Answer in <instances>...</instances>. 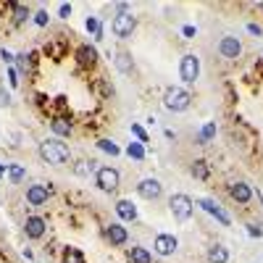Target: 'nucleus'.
<instances>
[{"instance_id": "obj_33", "label": "nucleus", "mask_w": 263, "mask_h": 263, "mask_svg": "<svg viewBox=\"0 0 263 263\" xmlns=\"http://www.w3.org/2000/svg\"><path fill=\"white\" fill-rule=\"evenodd\" d=\"M58 16H61V18H69V16H71V5H69V3H63L61 8H58Z\"/></svg>"}, {"instance_id": "obj_9", "label": "nucleus", "mask_w": 263, "mask_h": 263, "mask_svg": "<svg viewBox=\"0 0 263 263\" xmlns=\"http://www.w3.org/2000/svg\"><path fill=\"white\" fill-rule=\"evenodd\" d=\"M153 247H156L158 255H174L176 247H179V240L174 234H158L156 242H153Z\"/></svg>"}, {"instance_id": "obj_8", "label": "nucleus", "mask_w": 263, "mask_h": 263, "mask_svg": "<svg viewBox=\"0 0 263 263\" xmlns=\"http://www.w3.org/2000/svg\"><path fill=\"white\" fill-rule=\"evenodd\" d=\"M195 203L200 205V208L205 210V213L216 216V219H219V221L224 224V227H229V224H232V219H229V216H227V210H224L219 203H213V200H210V197H200V200H195Z\"/></svg>"}, {"instance_id": "obj_26", "label": "nucleus", "mask_w": 263, "mask_h": 263, "mask_svg": "<svg viewBox=\"0 0 263 263\" xmlns=\"http://www.w3.org/2000/svg\"><path fill=\"white\" fill-rule=\"evenodd\" d=\"M66 263H85V255L76 247H66Z\"/></svg>"}, {"instance_id": "obj_15", "label": "nucleus", "mask_w": 263, "mask_h": 263, "mask_svg": "<svg viewBox=\"0 0 263 263\" xmlns=\"http://www.w3.org/2000/svg\"><path fill=\"white\" fill-rule=\"evenodd\" d=\"M116 213H119L121 221H134L137 219V208H134L132 200H119L116 203Z\"/></svg>"}, {"instance_id": "obj_23", "label": "nucleus", "mask_w": 263, "mask_h": 263, "mask_svg": "<svg viewBox=\"0 0 263 263\" xmlns=\"http://www.w3.org/2000/svg\"><path fill=\"white\" fill-rule=\"evenodd\" d=\"M192 176L203 179V182L208 179V166H205V161H195V163H192Z\"/></svg>"}, {"instance_id": "obj_39", "label": "nucleus", "mask_w": 263, "mask_h": 263, "mask_svg": "<svg viewBox=\"0 0 263 263\" xmlns=\"http://www.w3.org/2000/svg\"><path fill=\"white\" fill-rule=\"evenodd\" d=\"M5 174V166H0V176H3Z\"/></svg>"}, {"instance_id": "obj_22", "label": "nucleus", "mask_w": 263, "mask_h": 263, "mask_svg": "<svg viewBox=\"0 0 263 263\" xmlns=\"http://www.w3.org/2000/svg\"><path fill=\"white\" fill-rule=\"evenodd\" d=\"M213 134H216V124L210 121V124H205L203 129H200V137H197V145H205L210 137H213Z\"/></svg>"}, {"instance_id": "obj_18", "label": "nucleus", "mask_w": 263, "mask_h": 263, "mask_svg": "<svg viewBox=\"0 0 263 263\" xmlns=\"http://www.w3.org/2000/svg\"><path fill=\"white\" fill-rule=\"evenodd\" d=\"M53 132L58 134V137H69V134H71V124H69L66 119H53Z\"/></svg>"}, {"instance_id": "obj_37", "label": "nucleus", "mask_w": 263, "mask_h": 263, "mask_svg": "<svg viewBox=\"0 0 263 263\" xmlns=\"http://www.w3.org/2000/svg\"><path fill=\"white\" fill-rule=\"evenodd\" d=\"M247 29L253 32V35H261V27H258V24H247Z\"/></svg>"}, {"instance_id": "obj_12", "label": "nucleus", "mask_w": 263, "mask_h": 263, "mask_svg": "<svg viewBox=\"0 0 263 263\" xmlns=\"http://www.w3.org/2000/svg\"><path fill=\"white\" fill-rule=\"evenodd\" d=\"M50 197V187H45V184H32L27 190V203L29 205H45Z\"/></svg>"}, {"instance_id": "obj_11", "label": "nucleus", "mask_w": 263, "mask_h": 263, "mask_svg": "<svg viewBox=\"0 0 263 263\" xmlns=\"http://www.w3.org/2000/svg\"><path fill=\"white\" fill-rule=\"evenodd\" d=\"M105 237L113 247H121V245H126V240H129V232H126V227H121V224H111V227L105 229Z\"/></svg>"}, {"instance_id": "obj_32", "label": "nucleus", "mask_w": 263, "mask_h": 263, "mask_svg": "<svg viewBox=\"0 0 263 263\" xmlns=\"http://www.w3.org/2000/svg\"><path fill=\"white\" fill-rule=\"evenodd\" d=\"M247 234L250 237H263V229L255 227V224H247Z\"/></svg>"}, {"instance_id": "obj_1", "label": "nucleus", "mask_w": 263, "mask_h": 263, "mask_svg": "<svg viewBox=\"0 0 263 263\" xmlns=\"http://www.w3.org/2000/svg\"><path fill=\"white\" fill-rule=\"evenodd\" d=\"M40 156L50 166H61L71 158V153H69V145L61 140H45V142H40Z\"/></svg>"}, {"instance_id": "obj_4", "label": "nucleus", "mask_w": 263, "mask_h": 263, "mask_svg": "<svg viewBox=\"0 0 263 263\" xmlns=\"http://www.w3.org/2000/svg\"><path fill=\"white\" fill-rule=\"evenodd\" d=\"M179 76H182V82L192 85V82L200 76V58H197V55H192V53L184 55L182 63H179Z\"/></svg>"}, {"instance_id": "obj_19", "label": "nucleus", "mask_w": 263, "mask_h": 263, "mask_svg": "<svg viewBox=\"0 0 263 263\" xmlns=\"http://www.w3.org/2000/svg\"><path fill=\"white\" fill-rule=\"evenodd\" d=\"M95 58H98V50H95L92 45H82L79 48V61L82 63H95Z\"/></svg>"}, {"instance_id": "obj_6", "label": "nucleus", "mask_w": 263, "mask_h": 263, "mask_svg": "<svg viewBox=\"0 0 263 263\" xmlns=\"http://www.w3.org/2000/svg\"><path fill=\"white\" fill-rule=\"evenodd\" d=\"M111 29H113V35H116V37L126 40V37H132L134 29H137V18H134L132 14H119L116 18H113Z\"/></svg>"}, {"instance_id": "obj_38", "label": "nucleus", "mask_w": 263, "mask_h": 263, "mask_svg": "<svg viewBox=\"0 0 263 263\" xmlns=\"http://www.w3.org/2000/svg\"><path fill=\"white\" fill-rule=\"evenodd\" d=\"M8 79H11V85H14V87L18 85V79H16V71H14V69H11V74H8Z\"/></svg>"}, {"instance_id": "obj_14", "label": "nucleus", "mask_w": 263, "mask_h": 263, "mask_svg": "<svg viewBox=\"0 0 263 263\" xmlns=\"http://www.w3.org/2000/svg\"><path fill=\"white\" fill-rule=\"evenodd\" d=\"M229 195H232L240 205H247L253 200V190H250V184H245V182H234L232 187H229Z\"/></svg>"}, {"instance_id": "obj_24", "label": "nucleus", "mask_w": 263, "mask_h": 263, "mask_svg": "<svg viewBox=\"0 0 263 263\" xmlns=\"http://www.w3.org/2000/svg\"><path fill=\"white\" fill-rule=\"evenodd\" d=\"M24 176H27V171H24L21 166H8V179H11V184H18Z\"/></svg>"}, {"instance_id": "obj_2", "label": "nucleus", "mask_w": 263, "mask_h": 263, "mask_svg": "<svg viewBox=\"0 0 263 263\" xmlns=\"http://www.w3.org/2000/svg\"><path fill=\"white\" fill-rule=\"evenodd\" d=\"M190 103H192V95L187 92V89H182V87H169L163 92V105L169 108V111H187L190 108Z\"/></svg>"}, {"instance_id": "obj_7", "label": "nucleus", "mask_w": 263, "mask_h": 263, "mask_svg": "<svg viewBox=\"0 0 263 263\" xmlns=\"http://www.w3.org/2000/svg\"><path fill=\"white\" fill-rule=\"evenodd\" d=\"M137 192H140V197H145V200H158V197L163 195V184L158 182V179L147 176L137 184Z\"/></svg>"}, {"instance_id": "obj_21", "label": "nucleus", "mask_w": 263, "mask_h": 263, "mask_svg": "<svg viewBox=\"0 0 263 263\" xmlns=\"http://www.w3.org/2000/svg\"><path fill=\"white\" fill-rule=\"evenodd\" d=\"M116 66H119V71L129 74V71H132V55H129V53H119V55H116Z\"/></svg>"}, {"instance_id": "obj_29", "label": "nucleus", "mask_w": 263, "mask_h": 263, "mask_svg": "<svg viewBox=\"0 0 263 263\" xmlns=\"http://www.w3.org/2000/svg\"><path fill=\"white\" fill-rule=\"evenodd\" d=\"M132 134H134V137H140V142H147V134H145V129L140 124H132Z\"/></svg>"}, {"instance_id": "obj_34", "label": "nucleus", "mask_w": 263, "mask_h": 263, "mask_svg": "<svg viewBox=\"0 0 263 263\" xmlns=\"http://www.w3.org/2000/svg\"><path fill=\"white\" fill-rule=\"evenodd\" d=\"M35 21L40 24V27H45V24H48V11H40V14H35Z\"/></svg>"}, {"instance_id": "obj_31", "label": "nucleus", "mask_w": 263, "mask_h": 263, "mask_svg": "<svg viewBox=\"0 0 263 263\" xmlns=\"http://www.w3.org/2000/svg\"><path fill=\"white\" fill-rule=\"evenodd\" d=\"M11 105V95L5 89H0V108H8Z\"/></svg>"}, {"instance_id": "obj_36", "label": "nucleus", "mask_w": 263, "mask_h": 263, "mask_svg": "<svg viewBox=\"0 0 263 263\" xmlns=\"http://www.w3.org/2000/svg\"><path fill=\"white\" fill-rule=\"evenodd\" d=\"M182 32H184V37H195V27H190V24H187Z\"/></svg>"}, {"instance_id": "obj_10", "label": "nucleus", "mask_w": 263, "mask_h": 263, "mask_svg": "<svg viewBox=\"0 0 263 263\" xmlns=\"http://www.w3.org/2000/svg\"><path fill=\"white\" fill-rule=\"evenodd\" d=\"M219 53L224 55V58H240V53H242V45L237 37H224V40L219 42Z\"/></svg>"}, {"instance_id": "obj_30", "label": "nucleus", "mask_w": 263, "mask_h": 263, "mask_svg": "<svg viewBox=\"0 0 263 263\" xmlns=\"http://www.w3.org/2000/svg\"><path fill=\"white\" fill-rule=\"evenodd\" d=\"M98 29H100V21L95 16H89L87 18V32H95V35H98Z\"/></svg>"}, {"instance_id": "obj_20", "label": "nucleus", "mask_w": 263, "mask_h": 263, "mask_svg": "<svg viewBox=\"0 0 263 263\" xmlns=\"http://www.w3.org/2000/svg\"><path fill=\"white\" fill-rule=\"evenodd\" d=\"M76 174H79V176H89V174H92V171H95V174H98V166H95V161H82V163H76Z\"/></svg>"}, {"instance_id": "obj_28", "label": "nucleus", "mask_w": 263, "mask_h": 263, "mask_svg": "<svg viewBox=\"0 0 263 263\" xmlns=\"http://www.w3.org/2000/svg\"><path fill=\"white\" fill-rule=\"evenodd\" d=\"M98 147H100V150H105V153H111V156H119V153H121L119 147L111 142V140H100V142H98Z\"/></svg>"}, {"instance_id": "obj_17", "label": "nucleus", "mask_w": 263, "mask_h": 263, "mask_svg": "<svg viewBox=\"0 0 263 263\" xmlns=\"http://www.w3.org/2000/svg\"><path fill=\"white\" fill-rule=\"evenodd\" d=\"M129 263H153V255L145 247H132L129 250Z\"/></svg>"}, {"instance_id": "obj_5", "label": "nucleus", "mask_w": 263, "mask_h": 263, "mask_svg": "<svg viewBox=\"0 0 263 263\" xmlns=\"http://www.w3.org/2000/svg\"><path fill=\"white\" fill-rule=\"evenodd\" d=\"M121 176L116 169H111V166H103V169H98V174H95V184L103 190V192H113L119 187Z\"/></svg>"}, {"instance_id": "obj_16", "label": "nucleus", "mask_w": 263, "mask_h": 263, "mask_svg": "<svg viewBox=\"0 0 263 263\" xmlns=\"http://www.w3.org/2000/svg\"><path fill=\"white\" fill-rule=\"evenodd\" d=\"M227 261H229V250L224 245L208 247V263H227Z\"/></svg>"}, {"instance_id": "obj_25", "label": "nucleus", "mask_w": 263, "mask_h": 263, "mask_svg": "<svg viewBox=\"0 0 263 263\" xmlns=\"http://www.w3.org/2000/svg\"><path fill=\"white\" fill-rule=\"evenodd\" d=\"M126 153H129L134 161H142V158H145V147L140 145V142H132L129 147H126Z\"/></svg>"}, {"instance_id": "obj_27", "label": "nucleus", "mask_w": 263, "mask_h": 263, "mask_svg": "<svg viewBox=\"0 0 263 263\" xmlns=\"http://www.w3.org/2000/svg\"><path fill=\"white\" fill-rule=\"evenodd\" d=\"M11 8H14V14H16V24H21V21H27V18H29V11L24 8V5L14 3V5H11Z\"/></svg>"}, {"instance_id": "obj_3", "label": "nucleus", "mask_w": 263, "mask_h": 263, "mask_svg": "<svg viewBox=\"0 0 263 263\" xmlns=\"http://www.w3.org/2000/svg\"><path fill=\"white\" fill-rule=\"evenodd\" d=\"M169 210L171 216H174L176 221H187L192 216V210H195V203H192L190 195H184V192H179V195H171L169 200Z\"/></svg>"}, {"instance_id": "obj_13", "label": "nucleus", "mask_w": 263, "mask_h": 263, "mask_svg": "<svg viewBox=\"0 0 263 263\" xmlns=\"http://www.w3.org/2000/svg\"><path fill=\"white\" fill-rule=\"evenodd\" d=\"M24 234L29 237V240H40L45 234V219L40 216H29L27 221H24Z\"/></svg>"}, {"instance_id": "obj_35", "label": "nucleus", "mask_w": 263, "mask_h": 263, "mask_svg": "<svg viewBox=\"0 0 263 263\" xmlns=\"http://www.w3.org/2000/svg\"><path fill=\"white\" fill-rule=\"evenodd\" d=\"M0 58H3L5 63H14V55H11V53H8V50H5V48L0 50Z\"/></svg>"}]
</instances>
